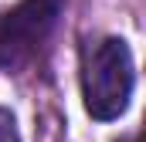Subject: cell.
I'll return each instance as SVG.
<instances>
[{
  "instance_id": "obj_2",
  "label": "cell",
  "mask_w": 146,
  "mask_h": 142,
  "mask_svg": "<svg viewBox=\"0 0 146 142\" xmlns=\"http://www.w3.org/2000/svg\"><path fill=\"white\" fill-rule=\"evenodd\" d=\"M65 0H21L0 17V68H21L34 58L58 24Z\"/></svg>"
},
{
  "instance_id": "obj_3",
  "label": "cell",
  "mask_w": 146,
  "mask_h": 142,
  "mask_svg": "<svg viewBox=\"0 0 146 142\" xmlns=\"http://www.w3.org/2000/svg\"><path fill=\"white\" fill-rule=\"evenodd\" d=\"M0 142H21L17 135V125H14V115L0 108Z\"/></svg>"
},
{
  "instance_id": "obj_1",
  "label": "cell",
  "mask_w": 146,
  "mask_h": 142,
  "mask_svg": "<svg viewBox=\"0 0 146 142\" xmlns=\"http://www.w3.org/2000/svg\"><path fill=\"white\" fill-rule=\"evenodd\" d=\"M136 88V61L126 37L106 34L82 54V102L95 122H115L126 115Z\"/></svg>"
}]
</instances>
